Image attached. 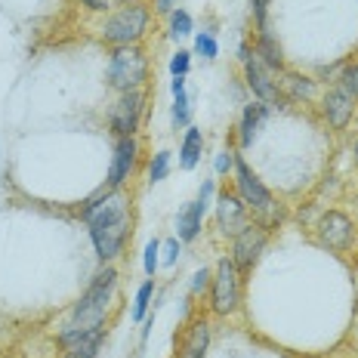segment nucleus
Wrapping results in <instances>:
<instances>
[{"label":"nucleus","instance_id":"obj_4","mask_svg":"<svg viewBox=\"0 0 358 358\" xmlns=\"http://www.w3.org/2000/svg\"><path fill=\"white\" fill-rule=\"evenodd\" d=\"M148 28V10L139 3L133 6H124L121 13H115L106 28H102V37H106L108 43H115V47H130V43H136L139 37L145 34Z\"/></svg>","mask_w":358,"mask_h":358},{"label":"nucleus","instance_id":"obj_29","mask_svg":"<svg viewBox=\"0 0 358 358\" xmlns=\"http://www.w3.org/2000/svg\"><path fill=\"white\" fill-rule=\"evenodd\" d=\"M235 152H220L216 155V173H229V170H235Z\"/></svg>","mask_w":358,"mask_h":358},{"label":"nucleus","instance_id":"obj_12","mask_svg":"<svg viewBox=\"0 0 358 358\" xmlns=\"http://www.w3.org/2000/svg\"><path fill=\"white\" fill-rule=\"evenodd\" d=\"M216 222L226 235H238L244 226H248V204H244L238 195H229L222 192L220 201H216Z\"/></svg>","mask_w":358,"mask_h":358},{"label":"nucleus","instance_id":"obj_9","mask_svg":"<svg viewBox=\"0 0 358 358\" xmlns=\"http://www.w3.org/2000/svg\"><path fill=\"white\" fill-rule=\"evenodd\" d=\"M268 232L266 226H244L241 232L235 235V253H232V263L238 266V272H250L257 266L259 253L266 250Z\"/></svg>","mask_w":358,"mask_h":358},{"label":"nucleus","instance_id":"obj_28","mask_svg":"<svg viewBox=\"0 0 358 358\" xmlns=\"http://www.w3.org/2000/svg\"><path fill=\"white\" fill-rule=\"evenodd\" d=\"M189 65H192V59L185 50H179V53L173 56V62H170V71H173V78H185V71H189Z\"/></svg>","mask_w":358,"mask_h":358},{"label":"nucleus","instance_id":"obj_30","mask_svg":"<svg viewBox=\"0 0 358 358\" xmlns=\"http://www.w3.org/2000/svg\"><path fill=\"white\" fill-rule=\"evenodd\" d=\"M179 257V238H170L167 244H164V266H173Z\"/></svg>","mask_w":358,"mask_h":358},{"label":"nucleus","instance_id":"obj_11","mask_svg":"<svg viewBox=\"0 0 358 358\" xmlns=\"http://www.w3.org/2000/svg\"><path fill=\"white\" fill-rule=\"evenodd\" d=\"M136 161H139V143L133 136H124L115 148V161H111L108 170V189H121L133 170H136Z\"/></svg>","mask_w":358,"mask_h":358},{"label":"nucleus","instance_id":"obj_14","mask_svg":"<svg viewBox=\"0 0 358 358\" xmlns=\"http://www.w3.org/2000/svg\"><path fill=\"white\" fill-rule=\"evenodd\" d=\"M201 222H204V210L198 207V201L185 204L176 216V238L179 241H195L198 232H201Z\"/></svg>","mask_w":358,"mask_h":358},{"label":"nucleus","instance_id":"obj_5","mask_svg":"<svg viewBox=\"0 0 358 358\" xmlns=\"http://www.w3.org/2000/svg\"><path fill=\"white\" fill-rule=\"evenodd\" d=\"M241 303V272L232 259H220L213 275V312L216 315H232Z\"/></svg>","mask_w":358,"mask_h":358},{"label":"nucleus","instance_id":"obj_23","mask_svg":"<svg viewBox=\"0 0 358 358\" xmlns=\"http://www.w3.org/2000/svg\"><path fill=\"white\" fill-rule=\"evenodd\" d=\"M340 87L346 90L352 99H358V62H349L346 69H343V74H340Z\"/></svg>","mask_w":358,"mask_h":358},{"label":"nucleus","instance_id":"obj_3","mask_svg":"<svg viewBox=\"0 0 358 358\" xmlns=\"http://www.w3.org/2000/svg\"><path fill=\"white\" fill-rule=\"evenodd\" d=\"M145 74H148V62L145 53L130 43V47H117L111 53V65H108V84L121 93H130V90H139L145 84Z\"/></svg>","mask_w":358,"mask_h":358},{"label":"nucleus","instance_id":"obj_36","mask_svg":"<svg viewBox=\"0 0 358 358\" xmlns=\"http://www.w3.org/2000/svg\"><path fill=\"white\" fill-rule=\"evenodd\" d=\"M121 3H136V0H121Z\"/></svg>","mask_w":358,"mask_h":358},{"label":"nucleus","instance_id":"obj_27","mask_svg":"<svg viewBox=\"0 0 358 358\" xmlns=\"http://www.w3.org/2000/svg\"><path fill=\"white\" fill-rule=\"evenodd\" d=\"M287 87L294 90V96H312V90H315V84H312V80H306V78H294V74H290L287 78Z\"/></svg>","mask_w":358,"mask_h":358},{"label":"nucleus","instance_id":"obj_20","mask_svg":"<svg viewBox=\"0 0 358 358\" xmlns=\"http://www.w3.org/2000/svg\"><path fill=\"white\" fill-rule=\"evenodd\" d=\"M173 124L185 127L189 124V96H185V78H173Z\"/></svg>","mask_w":358,"mask_h":358},{"label":"nucleus","instance_id":"obj_16","mask_svg":"<svg viewBox=\"0 0 358 358\" xmlns=\"http://www.w3.org/2000/svg\"><path fill=\"white\" fill-rule=\"evenodd\" d=\"M201 155H204V133H201L198 127H189L185 139H182V148H179V167L192 170L201 161Z\"/></svg>","mask_w":358,"mask_h":358},{"label":"nucleus","instance_id":"obj_22","mask_svg":"<svg viewBox=\"0 0 358 358\" xmlns=\"http://www.w3.org/2000/svg\"><path fill=\"white\" fill-rule=\"evenodd\" d=\"M170 34H173L176 41H179V37H189L192 34V16L185 10H173V13H170Z\"/></svg>","mask_w":358,"mask_h":358},{"label":"nucleus","instance_id":"obj_33","mask_svg":"<svg viewBox=\"0 0 358 358\" xmlns=\"http://www.w3.org/2000/svg\"><path fill=\"white\" fill-rule=\"evenodd\" d=\"M111 3V0H84L87 10H106V6Z\"/></svg>","mask_w":358,"mask_h":358},{"label":"nucleus","instance_id":"obj_10","mask_svg":"<svg viewBox=\"0 0 358 358\" xmlns=\"http://www.w3.org/2000/svg\"><path fill=\"white\" fill-rule=\"evenodd\" d=\"M241 56H244V74H248V87L266 102V106H275V102H281L278 87L272 84V78H268V71L263 69V62H259L257 56H250L248 47L241 50Z\"/></svg>","mask_w":358,"mask_h":358},{"label":"nucleus","instance_id":"obj_31","mask_svg":"<svg viewBox=\"0 0 358 358\" xmlns=\"http://www.w3.org/2000/svg\"><path fill=\"white\" fill-rule=\"evenodd\" d=\"M207 285H210V272H207V268H201V272H195V281H192V294H201Z\"/></svg>","mask_w":358,"mask_h":358},{"label":"nucleus","instance_id":"obj_32","mask_svg":"<svg viewBox=\"0 0 358 358\" xmlns=\"http://www.w3.org/2000/svg\"><path fill=\"white\" fill-rule=\"evenodd\" d=\"M266 3L268 0H253V16H257L259 25H266Z\"/></svg>","mask_w":358,"mask_h":358},{"label":"nucleus","instance_id":"obj_34","mask_svg":"<svg viewBox=\"0 0 358 358\" xmlns=\"http://www.w3.org/2000/svg\"><path fill=\"white\" fill-rule=\"evenodd\" d=\"M155 6H158V13H170L173 10V0H155Z\"/></svg>","mask_w":358,"mask_h":358},{"label":"nucleus","instance_id":"obj_8","mask_svg":"<svg viewBox=\"0 0 358 358\" xmlns=\"http://www.w3.org/2000/svg\"><path fill=\"white\" fill-rule=\"evenodd\" d=\"M318 241L324 244L327 250H349L352 248V241H355V226H352V220H349L346 213H340V210H327L322 216V222H318Z\"/></svg>","mask_w":358,"mask_h":358},{"label":"nucleus","instance_id":"obj_1","mask_svg":"<svg viewBox=\"0 0 358 358\" xmlns=\"http://www.w3.org/2000/svg\"><path fill=\"white\" fill-rule=\"evenodd\" d=\"M80 216L90 226V238L96 244L102 263H111L124 253V244L130 238V207H127V195L121 189H102L84 204Z\"/></svg>","mask_w":358,"mask_h":358},{"label":"nucleus","instance_id":"obj_35","mask_svg":"<svg viewBox=\"0 0 358 358\" xmlns=\"http://www.w3.org/2000/svg\"><path fill=\"white\" fill-rule=\"evenodd\" d=\"M355 164H358V143H355Z\"/></svg>","mask_w":358,"mask_h":358},{"label":"nucleus","instance_id":"obj_19","mask_svg":"<svg viewBox=\"0 0 358 358\" xmlns=\"http://www.w3.org/2000/svg\"><path fill=\"white\" fill-rule=\"evenodd\" d=\"M257 53L266 59L268 69H281L285 65V59H281V47L275 43L272 31H268V25H259V43H257Z\"/></svg>","mask_w":358,"mask_h":358},{"label":"nucleus","instance_id":"obj_25","mask_svg":"<svg viewBox=\"0 0 358 358\" xmlns=\"http://www.w3.org/2000/svg\"><path fill=\"white\" fill-rule=\"evenodd\" d=\"M195 50L204 59H216V53H220V47H216V37L210 31H204V34H198V41H195Z\"/></svg>","mask_w":358,"mask_h":358},{"label":"nucleus","instance_id":"obj_6","mask_svg":"<svg viewBox=\"0 0 358 358\" xmlns=\"http://www.w3.org/2000/svg\"><path fill=\"white\" fill-rule=\"evenodd\" d=\"M235 182H238V198H241L244 204L250 207V210H257V213H275L272 192L266 189L263 179L253 173V170L241 158H235Z\"/></svg>","mask_w":358,"mask_h":358},{"label":"nucleus","instance_id":"obj_2","mask_svg":"<svg viewBox=\"0 0 358 358\" xmlns=\"http://www.w3.org/2000/svg\"><path fill=\"white\" fill-rule=\"evenodd\" d=\"M115 290H117V272L108 266L96 275L93 285L87 287V294L74 303L69 324H65V331L59 334V343H62V346H71V343H78L84 334L102 327L108 306H111V300H115Z\"/></svg>","mask_w":358,"mask_h":358},{"label":"nucleus","instance_id":"obj_21","mask_svg":"<svg viewBox=\"0 0 358 358\" xmlns=\"http://www.w3.org/2000/svg\"><path fill=\"white\" fill-rule=\"evenodd\" d=\"M152 294H155V278H148L143 287L136 290V303H133V322H143L148 306H152Z\"/></svg>","mask_w":358,"mask_h":358},{"label":"nucleus","instance_id":"obj_15","mask_svg":"<svg viewBox=\"0 0 358 358\" xmlns=\"http://www.w3.org/2000/svg\"><path fill=\"white\" fill-rule=\"evenodd\" d=\"M266 117H268V106H266V102L244 108V115H241V148L253 145V139L259 136V127L266 124Z\"/></svg>","mask_w":358,"mask_h":358},{"label":"nucleus","instance_id":"obj_17","mask_svg":"<svg viewBox=\"0 0 358 358\" xmlns=\"http://www.w3.org/2000/svg\"><path fill=\"white\" fill-rule=\"evenodd\" d=\"M102 340H106V327H96V331L84 334L78 343H71L65 358H96L102 349Z\"/></svg>","mask_w":358,"mask_h":358},{"label":"nucleus","instance_id":"obj_24","mask_svg":"<svg viewBox=\"0 0 358 358\" xmlns=\"http://www.w3.org/2000/svg\"><path fill=\"white\" fill-rule=\"evenodd\" d=\"M167 173H170V152H158L152 167H148V176H152V182H161V179H167Z\"/></svg>","mask_w":358,"mask_h":358},{"label":"nucleus","instance_id":"obj_7","mask_svg":"<svg viewBox=\"0 0 358 358\" xmlns=\"http://www.w3.org/2000/svg\"><path fill=\"white\" fill-rule=\"evenodd\" d=\"M143 108H145V93L143 90H130L117 99L115 111H111V130L117 136H136L139 124H143Z\"/></svg>","mask_w":358,"mask_h":358},{"label":"nucleus","instance_id":"obj_18","mask_svg":"<svg viewBox=\"0 0 358 358\" xmlns=\"http://www.w3.org/2000/svg\"><path fill=\"white\" fill-rule=\"evenodd\" d=\"M207 343H210V324L198 322L195 327H192V334H189V340H185V346H182V352H179V358H204Z\"/></svg>","mask_w":358,"mask_h":358},{"label":"nucleus","instance_id":"obj_26","mask_svg":"<svg viewBox=\"0 0 358 358\" xmlns=\"http://www.w3.org/2000/svg\"><path fill=\"white\" fill-rule=\"evenodd\" d=\"M158 253H161V241H158V238H152V241L145 244V272H148V278H155V268H158Z\"/></svg>","mask_w":358,"mask_h":358},{"label":"nucleus","instance_id":"obj_13","mask_svg":"<svg viewBox=\"0 0 358 358\" xmlns=\"http://www.w3.org/2000/svg\"><path fill=\"white\" fill-rule=\"evenodd\" d=\"M352 111H355V99L340 84L334 90H327V96H324V117L331 121L334 130H343V127L352 121Z\"/></svg>","mask_w":358,"mask_h":358}]
</instances>
